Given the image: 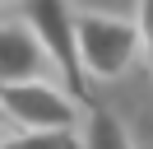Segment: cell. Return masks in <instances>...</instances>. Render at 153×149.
<instances>
[{
  "label": "cell",
  "instance_id": "cell-1",
  "mask_svg": "<svg viewBox=\"0 0 153 149\" xmlns=\"http://www.w3.org/2000/svg\"><path fill=\"white\" fill-rule=\"evenodd\" d=\"M144 47V28L116 14H74V51L88 79H121Z\"/></svg>",
  "mask_w": 153,
  "mask_h": 149
},
{
  "label": "cell",
  "instance_id": "cell-2",
  "mask_svg": "<svg viewBox=\"0 0 153 149\" xmlns=\"http://www.w3.org/2000/svg\"><path fill=\"white\" fill-rule=\"evenodd\" d=\"M23 28L37 37L51 70L65 79V89L88 102V74H84L79 51H74V9L65 0H23Z\"/></svg>",
  "mask_w": 153,
  "mask_h": 149
},
{
  "label": "cell",
  "instance_id": "cell-3",
  "mask_svg": "<svg viewBox=\"0 0 153 149\" xmlns=\"http://www.w3.org/2000/svg\"><path fill=\"white\" fill-rule=\"evenodd\" d=\"M0 112L19 130H74L79 112L74 98L60 93L47 79H23V84H0Z\"/></svg>",
  "mask_w": 153,
  "mask_h": 149
},
{
  "label": "cell",
  "instance_id": "cell-4",
  "mask_svg": "<svg viewBox=\"0 0 153 149\" xmlns=\"http://www.w3.org/2000/svg\"><path fill=\"white\" fill-rule=\"evenodd\" d=\"M51 61L37 47V37L19 23H0V84H23V79H47Z\"/></svg>",
  "mask_w": 153,
  "mask_h": 149
},
{
  "label": "cell",
  "instance_id": "cell-5",
  "mask_svg": "<svg viewBox=\"0 0 153 149\" xmlns=\"http://www.w3.org/2000/svg\"><path fill=\"white\" fill-rule=\"evenodd\" d=\"M79 149H134V144H130V130H125L107 107H93L84 135H79Z\"/></svg>",
  "mask_w": 153,
  "mask_h": 149
},
{
  "label": "cell",
  "instance_id": "cell-6",
  "mask_svg": "<svg viewBox=\"0 0 153 149\" xmlns=\"http://www.w3.org/2000/svg\"><path fill=\"white\" fill-rule=\"evenodd\" d=\"M0 149H79V130H19L0 140Z\"/></svg>",
  "mask_w": 153,
  "mask_h": 149
},
{
  "label": "cell",
  "instance_id": "cell-7",
  "mask_svg": "<svg viewBox=\"0 0 153 149\" xmlns=\"http://www.w3.org/2000/svg\"><path fill=\"white\" fill-rule=\"evenodd\" d=\"M0 126H5V112H0Z\"/></svg>",
  "mask_w": 153,
  "mask_h": 149
},
{
  "label": "cell",
  "instance_id": "cell-8",
  "mask_svg": "<svg viewBox=\"0 0 153 149\" xmlns=\"http://www.w3.org/2000/svg\"><path fill=\"white\" fill-rule=\"evenodd\" d=\"M0 5H10V0H0Z\"/></svg>",
  "mask_w": 153,
  "mask_h": 149
}]
</instances>
